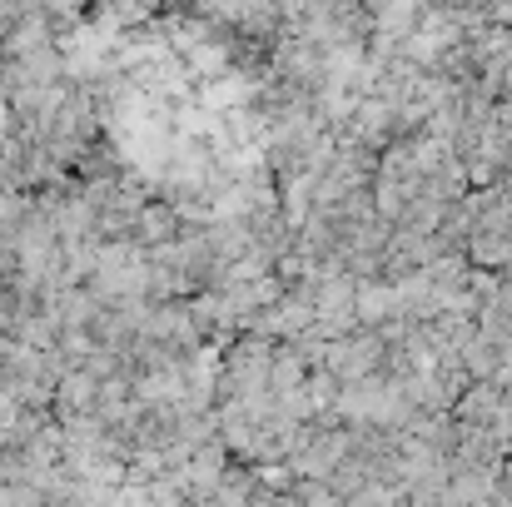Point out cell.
Segmentation results:
<instances>
[{"instance_id":"cell-1","label":"cell","mask_w":512,"mask_h":507,"mask_svg":"<svg viewBox=\"0 0 512 507\" xmlns=\"http://www.w3.org/2000/svg\"><path fill=\"white\" fill-rule=\"evenodd\" d=\"M95 398H100V378L90 368H65L60 383H55V418H80V413H95Z\"/></svg>"},{"instance_id":"cell-2","label":"cell","mask_w":512,"mask_h":507,"mask_svg":"<svg viewBox=\"0 0 512 507\" xmlns=\"http://www.w3.org/2000/svg\"><path fill=\"white\" fill-rule=\"evenodd\" d=\"M184 234V214L174 204H145L140 219H135V244L140 249H165Z\"/></svg>"},{"instance_id":"cell-3","label":"cell","mask_w":512,"mask_h":507,"mask_svg":"<svg viewBox=\"0 0 512 507\" xmlns=\"http://www.w3.org/2000/svg\"><path fill=\"white\" fill-rule=\"evenodd\" d=\"M5 393H10V368L0 363V398H5Z\"/></svg>"}]
</instances>
